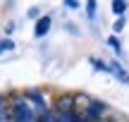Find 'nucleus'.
Returning <instances> with one entry per match:
<instances>
[{"label":"nucleus","mask_w":129,"mask_h":122,"mask_svg":"<svg viewBox=\"0 0 129 122\" xmlns=\"http://www.w3.org/2000/svg\"><path fill=\"white\" fill-rule=\"evenodd\" d=\"M64 5H67L69 10H77V7H79V3H77V0H67V3H64Z\"/></svg>","instance_id":"ddd939ff"},{"label":"nucleus","mask_w":129,"mask_h":122,"mask_svg":"<svg viewBox=\"0 0 129 122\" xmlns=\"http://www.w3.org/2000/svg\"><path fill=\"white\" fill-rule=\"evenodd\" d=\"M12 48H14V43L10 41V38H0V55L7 53V50H12Z\"/></svg>","instance_id":"1a4fd4ad"},{"label":"nucleus","mask_w":129,"mask_h":122,"mask_svg":"<svg viewBox=\"0 0 129 122\" xmlns=\"http://www.w3.org/2000/svg\"><path fill=\"white\" fill-rule=\"evenodd\" d=\"M86 10H88V17H93V12H96V3H88Z\"/></svg>","instance_id":"f8f14e48"},{"label":"nucleus","mask_w":129,"mask_h":122,"mask_svg":"<svg viewBox=\"0 0 129 122\" xmlns=\"http://www.w3.org/2000/svg\"><path fill=\"white\" fill-rule=\"evenodd\" d=\"M98 122H115V120H110V117H103V120H98Z\"/></svg>","instance_id":"4468645a"},{"label":"nucleus","mask_w":129,"mask_h":122,"mask_svg":"<svg viewBox=\"0 0 129 122\" xmlns=\"http://www.w3.org/2000/svg\"><path fill=\"white\" fill-rule=\"evenodd\" d=\"M57 108H60V115L62 113H72V108H74V96H62V98H57Z\"/></svg>","instance_id":"7ed1b4c3"},{"label":"nucleus","mask_w":129,"mask_h":122,"mask_svg":"<svg viewBox=\"0 0 129 122\" xmlns=\"http://www.w3.org/2000/svg\"><path fill=\"white\" fill-rule=\"evenodd\" d=\"M10 117L12 122H38L36 120V108L26 101V96H19L10 105Z\"/></svg>","instance_id":"f257e3e1"},{"label":"nucleus","mask_w":129,"mask_h":122,"mask_svg":"<svg viewBox=\"0 0 129 122\" xmlns=\"http://www.w3.org/2000/svg\"><path fill=\"white\" fill-rule=\"evenodd\" d=\"M124 10H127V3H122V0H115V3H112V12H115L117 17H122Z\"/></svg>","instance_id":"6e6552de"},{"label":"nucleus","mask_w":129,"mask_h":122,"mask_svg":"<svg viewBox=\"0 0 129 122\" xmlns=\"http://www.w3.org/2000/svg\"><path fill=\"white\" fill-rule=\"evenodd\" d=\"M103 110H105V108H103V103H91V105H88V110H86V117H88V120L101 117Z\"/></svg>","instance_id":"39448f33"},{"label":"nucleus","mask_w":129,"mask_h":122,"mask_svg":"<svg viewBox=\"0 0 129 122\" xmlns=\"http://www.w3.org/2000/svg\"><path fill=\"white\" fill-rule=\"evenodd\" d=\"M108 70H110L112 74L117 77V79H122V81H129V74H127L124 70H122L120 65H117V62H110V65H108Z\"/></svg>","instance_id":"20e7f679"},{"label":"nucleus","mask_w":129,"mask_h":122,"mask_svg":"<svg viewBox=\"0 0 129 122\" xmlns=\"http://www.w3.org/2000/svg\"><path fill=\"white\" fill-rule=\"evenodd\" d=\"M48 29H50V17H41V19L36 22V29H34V34L41 38V36H46V34H48Z\"/></svg>","instance_id":"f03ea898"},{"label":"nucleus","mask_w":129,"mask_h":122,"mask_svg":"<svg viewBox=\"0 0 129 122\" xmlns=\"http://www.w3.org/2000/svg\"><path fill=\"white\" fill-rule=\"evenodd\" d=\"M0 122H12V117H10V108H7V103H5L3 96H0Z\"/></svg>","instance_id":"423d86ee"},{"label":"nucleus","mask_w":129,"mask_h":122,"mask_svg":"<svg viewBox=\"0 0 129 122\" xmlns=\"http://www.w3.org/2000/svg\"><path fill=\"white\" fill-rule=\"evenodd\" d=\"M91 65H93V67H98L101 72H110V70H108V62L98 60V57H91Z\"/></svg>","instance_id":"9d476101"},{"label":"nucleus","mask_w":129,"mask_h":122,"mask_svg":"<svg viewBox=\"0 0 129 122\" xmlns=\"http://www.w3.org/2000/svg\"><path fill=\"white\" fill-rule=\"evenodd\" d=\"M108 43H110V46L115 48L117 53H120V43H117V38H112V36H110V38H108Z\"/></svg>","instance_id":"9b49d317"},{"label":"nucleus","mask_w":129,"mask_h":122,"mask_svg":"<svg viewBox=\"0 0 129 122\" xmlns=\"http://www.w3.org/2000/svg\"><path fill=\"white\" fill-rule=\"evenodd\" d=\"M38 122H60V120H57V115L53 113V110H46V113H41Z\"/></svg>","instance_id":"0eeeda50"}]
</instances>
